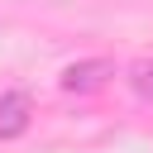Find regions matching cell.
<instances>
[{
    "label": "cell",
    "mask_w": 153,
    "mask_h": 153,
    "mask_svg": "<svg viewBox=\"0 0 153 153\" xmlns=\"http://www.w3.org/2000/svg\"><path fill=\"white\" fill-rule=\"evenodd\" d=\"M110 76H115V62H105V57L72 62V67L62 72V91H76V96H86V91H100Z\"/></svg>",
    "instance_id": "cell-1"
},
{
    "label": "cell",
    "mask_w": 153,
    "mask_h": 153,
    "mask_svg": "<svg viewBox=\"0 0 153 153\" xmlns=\"http://www.w3.org/2000/svg\"><path fill=\"white\" fill-rule=\"evenodd\" d=\"M29 91H5L0 96V139H14L29 129Z\"/></svg>",
    "instance_id": "cell-2"
},
{
    "label": "cell",
    "mask_w": 153,
    "mask_h": 153,
    "mask_svg": "<svg viewBox=\"0 0 153 153\" xmlns=\"http://www.w3.org/2000/svg\"><path fill=\"white\" fill-rule=\"evenodd\" d=\"M134 91L139 96H153V67H134Z\"/></svg>",
    "instance_id": "cell-3"
}]
</instances>
